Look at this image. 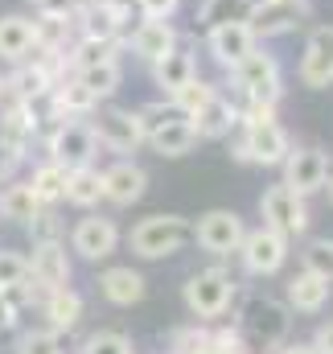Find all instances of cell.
<instances>
[{
	"mask_svg": "<svg viewBox=\"0 0 333 354\" xmlns=\"http://www.w3.org/2000/svg\"><path fill=\"white\" fill-rule=\"evenodd\" d=\"M235 330H239V342L247 354L280 351L288 342V330H292V309L276 297H251Z\"/></svg>",
	"mask_w": 333,
	"mask_h": 354,
	"instance_id": "cell-1",
	"label": "cell"
},
{
	"mask_svg": "<svg viewBox=\"0 0 333 354\" xmlns=\"http://www.w3.org/2000/svg\"><path fill=\"white\" fill-rule=\"evenodd\" d=\"M288 149H292V145H288V132L276 124L272 107L251 103L247 124H243V140H239L235 157H239V161H251V165H284Z\"/></svg>",
	"mask_w": 333,
	"mask_h": 354,
	"instance_id": "cell-2",
	"label": "cell"
},
{
	"mask_svg": "<svg viewBox=\"0 0 333 354\" xmlns=\"http://www.w3.org/2000/svg\"><path fill=\"white\" fill-rule=\"evenodd\" d=\"M235 292H239V280H235L227 268H202V272H193V276L185 280V288H181L185 309H189L198 322H218V317L231 309Z\"/></svg>",
	"mask_w": 333,
	"mask_h": 354,
	"instance_id": "cell-3",
	"label": "cell"
},
{
	"mask_svg": "<svg viewBox=\"0 0 333 354\" xmlns=\"http://www.w3.org/2000/svg\"><path fill=\"white\" fill-rule=\"evenodd\" d=\"M193 239V227L189 218L181 214H153V218H140L128 235L132 252L140 260H165V256H177L185 243Z\"/></svg>",
	"mask_w": 333,
	"mask_h": 354,
	"instance_id": "cell-4",
	"label": "cell"
},
{
	"mask_svg": "<svg viewBox=\"0 0 333 354\" xmlns=\"http://www.w3.org/2000/svg\"><path fill=\"white\" fill-rule=\"evenodd\" d=\"M259 214H263V227L280 231L284 239L305 235V227H309L305 194H296V189H292V185H284V181H276V185H267V189H263V198H259Z\"/></svg>",
	"mask_w": 333,
	"mask_h": 354,
	"instance_id": "cell-5",
	"label": "cell"
},
{
	"mask_svg": "<svg viewBox=\"0 0 333 354\" xmlns=\"http://www.w3.org/2000/svg\"><path fill=\"white\" fill-rule=\"evenodd\" d=\"M243 235H247V227H243V218H239L235 210H206V214L198 218V227H193V243H198L202 252H210V256H231V252H239Z\"/></svg>",
	"mask_w": 333,
	"mask_h": 354,
	"instance_id": "cell-6",
	"label": "cell"
},
{
	"mask_svg": "<svg viewBox=\"0 0 333 354\" xmlns=\"http://www.w3.org/2000/svg\"><path fill=\"white\" fill-rule=\"evenodd\" d=\"M239 260L251 276H276L284 260H288V239L272 227H259V231H247L243 243H239Z\"/></svg>",
	"mask_w": 333,
	"mask_h": 354,
	"instance_id": "cell-7",
	"label": "cell"
},
{
	"mask_svg": "<svg viewBox=\"0 0 333 354\" xmlns=\"http://www.w3.org/2000/svg\"><path fill=\"white\" fill-rule=\"evenodd\" d=\"M235 75H239V87H243V95H247L251 103L272 107L280 99V66H276L272 54H255L251 50L247 58L235 66Z\"/></svg>",
	"mask_w": 333,
	"mask_h": 354,
	"instance_id": "cell-8",
	"label": "cell"
},
{
	"mask_svg": "<svg viewBox=\"0 0 333 354\" xmlns=\"http://www.w3.org/2000/svg\"><path fill=\"white\" fill-rule=\"evenodd\" d=\"M284 185H292L296 194H317L330 185V157L321 149H288L284 157Z\"/></svg>",
	"mask_w": 333,
	"mask_h": 354,
	"instance_id": "cell-9",
	"label": "cell"
},
{
	"mask_svg": "<svg viewBox=\"0 0 333 354\" xmlns=\"http://www.w3.org/2000/svg\"><path fill=\"white\" fill-rule=\"evenodd\" d=\"M95 149H99V136H95L91 124H62V128L50 136V161H58V165H66V169L91 165Z\"/></svg>",
	"mask_w": 333,
	"mask_h": 354,
	"instance_id": "cell-10",
	"label": "cell"
},
{
	"mask_svg": "<svg viewBox=\"0 0 333 354\" xmlns=\"http://www.w3.org/2000/svg\"><path fill=\"white\" fill-rule=\"evenodd\" d=\"M70 248L83 256V260H107L115 248H120V227L103 214H91L79 218V227L70 231Z\"/></svg>",
	"mask_w": 333,
	"mask_h": 354,
	"instance_id": "cell-11",
	"label": "cell"
},
{
	"mask_svg": "<svg viewBox=\"0 0 333 354\" xmlns=\"http://www.w3.org/2000/svg\"><path fill=\"white\" fill-rule=\"evenodd\" d=\"M91 128H95L99 145H107L111 153H136V145L144 140V128H140L136 111H120V107H107Z\"/></svg>",
	"mask_w": 333,
	"mask_h": 354,
	"instance_id": "cell-12",
	"label": "cell"
},
{
	"mask_svg": "<svg viewBox=\"0 0 333 354\" xmlns=\"http://www.w3.org/2000/svg\"><path fill=\"white\" fill-rule=\"evenodd\" d=\"M29 280L37 288H66L70 284V256L62 248V239L50 243H33V260H29Z\"/></svg>",
	"mask_w": 333,
	"mask_h": 354,
	"instance_id": "cell-13",
	"label": "cell"
},
{
	"mask_svg": "<svg viewBox=\"0 0 333 354\" xmlns=\"http://www.w3.org/2000/svg\"><path fill=\"white\" fill-rule=\"evenodd\" d=\"M330 284L333 280L301 268V272L284 284V305H288L292 313H321V309L330 305Z\"/></svg>",
	"mask_w": 333,
	"mask_h": 354,
	"instance_id": "cell-14",
	"label": "cell"
},
{
	"mask_svg": "<svg viewBox=\"0 0 333 354\" xmlns=\"http://www.w3.org/2000/svg\"><path fill=\"white\" fill-rule=\"evenodd\" d=\"M149 189V174L132 161H115L111 169H103V198L115 202V206H132L140 202Z\"/></svg>",
	"mask_w": 333,
	"mask_h": 354,
	"instance_id": "cell-15",
	"label": "cell"
},
{
	"mask_svg": "<svg viewBox=\"0 0 333 354\" xmlns=\"http://www.w3.org/2000/svg\"><path fill=\"white\" fill-rule=\"evenodd\" d=\"M255 50V33H251L247 21H231V25H214L210 29V54L227 66H239Z\"/></svg>",
	"mask_w": 333,
	"mask_h": 354,
	"instance_id": "cell-16",
	"label": "cell"
},
{
	"mask_svg": "<svg viewBox=\"0 0 333 354\" xmlns=\"http://www.w3.org/2000/svg\"><path fill=\"white\" fill-rule=\"evenodd\" d=\"M301 79L309 87H330L333 83V29H317L309 37V50L301 58Z\"/></svg>",
	"mask_w": 333,
	"mask_h": 354,
	"instance_id": "cell-17",
	"label": "cell"
},
{
	"mask_svg": "<svg viewBox=\"0 0 333 354\" xmlns=\"http://www.w3.org/2000/svg\"><path fill=\"white\" fill-rule=\"evenodd\" d=\"M99 292H103L111 305L128 309V305L144 301V292H149V280H144L136 268H107V272L99 276Z\"/></svg>",
	"mask_w": 333,
	"mask_h": 354,
	"instance_id": "cell-18",
	"label": "cell"
},
{
	"mask_svg": "<svg viewBox=\"0 0 333 354\" xmlns=\"http://www.w3.org/2000/svg\"><path fill=\"white\" fill-rule=\"evenodd\" d=\"M41 313H46V326L54 330V334H66V330H75L79 322H83V297L66 284V288H50L46 297H41Z\"/></svg>",
	"mask_w": 333,
	"mask_h": 354,
	"instance_id": "cell-19",
	"label": "cell"
},
{
	"mask_svg": "<svg viewBox=\"0 0 333 354\" xmlns=\"http://www.w3.org/2000/svg\"><path fill=\"white\" fill-rule=\"evenodd\" d=\"M301 17V4L296 0H263L251 8V33H263V37H276L284 29H292Z\"/></svg>",
	"mask_w": 333,
	"mask_h": 354,
	"instance_id": "cell-20",
	"label": "cell"
},
{
	"mask_svg": "<svg viewBox=\"0 0 333 354\" xmlns=\"http://www.w3.org/2000/svg\"><path fill=\"white\" fill-rule=\"evenodd\" d=\"M189 124H193V132L198 136H206V140H218V136H227L231 128H235V107L227 103V99H218V95H210L193 115H189Z\"/></svg>",
	"mask_w": 333,
	"mask_h": 354,
	"instance_id": "cell-21",
	"label": "cell"
},
{
	"mask_svg": "<svg viewBox=\"0 0 333 354\" xmlns=\"http://www.w3.org/2000/svg\"><path fill=\"white\" fill-rule=\"evenodd\" d=\"M37 46V25L25 17H0V58L21 62Z\"/></svg>",
	"mask_w": 333,
	"mask_h": 354,
	"instance_id": "cell-22",
	"label": "cell"
},
{
	"mask_svg": "<svg viewBox=\"0 0 333 354\" xmlns=\"http://www.w3.org/2000/svg\"><path fill=\"white\" fill-rule=\"evenodd\" d=\"M132 46H136V54H140V58L157 62V58H165L169 50H173V29H169L161 17H149V21H144V25L136 29Z\"/></svg>",
	"mask_w": 333,
	"mask_h": 354,
	"instance_id": "cell-23",
	"label": "cell"
},
{
	"mask_svg": "<svg viewBox=\"0 0 333 354\" xmlns=\"http://www.w3.org/2000/svg\"><path fill=\"white\" fill-rule=\"evenodd\" d=\"M149 145H153L161 157H185V153L198 145V132H193L189 120H173V124H165L161 132L149 136Z\"/></svg>",
	"mask_w": 333,
	"mask_h": 354,
	"instance_id": "cell-24",
	"label": "cell"
},
{
	"mask_svg": "<svg viewBox=\"0 0 333 354\" xmlns=\"http://www.w3.org/2000/svg\"><path fill=\"white\" fill-rule=\"evenodd\" d=\"M66 177H70L66 165L46 161V165H37V169H33L29 185H33V194H37V202H41V206H54V202H62V198H66Z\"/></svg>",
	"mask_w": 333,
	"mask_h": 354,
	"instance_id": "cell-25",
	"label": "cell"
},
{
	"mask_svg": "<svg viewBox=\"0 0 333 354\" xmlns=\"http://www.w3.org/2000/svg\"><path fill=\"white\" fill-rule=\"evenodd\" d=\"M99 198H103V174L91 169V165L70 169V177H66V202L91 210V206H99Z\"/></svg>",
	"mask_w": 333,
	"mask_h": 354,
	"instance_id": "cell-26",
	"label": "cell"
},
{
	"mask_svg": "<svg viewBox=\"0 0 333 354\" xmlns=\"http://www.w3.org/2000/svg\"><path fill=\"white\" fill-rule=\"evenodd\" d=\"M193 58L181 54V50H169L165 58H157V83L165 87V95H177L185 83H193Z\"/></svg>",
	"mask_w": 333,
	"mask_h": 354,
	"instance_id": "cell-27",
	"label": "cell"
},
{
	"mask_svg": "<svg viewBox=\"0 0 333 354\" xmlns=\"http://www.w3.org/2000/svg\"><path fill=\"white\" fill-rule=\"evenodd\" d=\"M37 210H41V202H37V194H33L29 181H25V185H8V189L0 194V214L12 218V223H29Z\"/></svg>",
	"mask_w": 333,
	"mask_h": 354,
	"instance_id": "cell-28",
	"label": "cell"
},
{
	"mask_svg": "<svg viewBox=\"0 0 333 354\" xmlns=\"http://www.w3.org/2000/svg\"><path fill=\"white\" fill-rule=\"evenodd\" d=\"M79 83H83L95 99H107L111 91L120 87V66H115V58L95 62V66H83V71H79Z\"/></svg>",
	"mask_w": 333,
	"mask_h": 354,
	"instance_id": "cell-29",
	"label": "cell"
},
{
	"mask_svg": "<svg viewBox=\"0 0 333 354\" xmlns=\"http://www.w3.org/2000/svg\"><path fill=\"white\" fill-rule=\"evenodd\" d=\"M251 0H206L202 4V25H231V21H251Z\"/></svg>",
	"mask_w": 333,
	"mask_h": 354,
	"instance_id": "cell-30",
	"label": "cell"
},
{
	"mask_svg": "<svg viewBox=\"0 0 333 354\" xmlns=\"http://www.w3.org/2000/svg\"><path fill=\"white\" fill-rule=\"evenodd\" d=\"M169 354H218V351H214V334L210 330L189 326V330H177L169 338Z\"/></svg>",
	"mask_w": 333,
	"mask_h": 354,
	"instance_id": "cell-31",
	"label": "cell"
},
{
	"mask_svg": "<svg viewBox=\"0 0 333 354\" xmlns=\"http://www.w3.org/2000/svg\"><path fill=\"white\" fill-rule=\"evenodd\" d=\"M136 120H140L144 140H149V136H153V132H161L165 124H173V120H189V115H181V107H177V103H149V107H140V111H136Z\"/></svg>",
	"mask_w": 333,
	"mask_h": 354,
	"instance_id": "cell-32",
	"label": "cell"
},
{
	"mask_svg": "<svg viewBox=\"0 0 333 354\" xmlns=\"http://www.w3.org/2000/svg\"><path fill=\"white\" fill-rule=\"evenodd\" d=\"M120 8L115 4H95L86 12V37H99V41H111V33L120 29Z\"/></svg>",
	"mask_w": 333,
	"mask_h": 354,
	"instance_id": "cell-33",
	"label": "cell"
},
{
	"mask_svg": "<svg viewBox=\"0 0 333 354\" xmlns=\"http://www.w3.org/2000/svg\"><path fill=\"white\" fill-rule=\"evenodd\" d=\"M17 354H66L62 351V334H54L50 326L46 330H29L17 338Z\"/></svg>",
	"mask_w": 333,
	"mask_h": 354,
	"instance_id": "cell-34",
	"label": "cell"
},
{
	"mask_svg": "<svg viewBox=\"0 0 333 354\" xmlns=\"http://www.w3.org/2000/svg\"><path fill=\"white\" fill-rule=\"evenodd\" d=\"M79 354H132V338L120 334V330H99L83 342Z\"/></svg>",
	"mask_w": 333,
	"mask_h": 354,
	"instance_id": "cell-35",
	"label": "cell"
},
{
	"mask_svg": "<svg viewBox=\"0 0 333 354\" xmlns=\"http://www.w3.org/2000/svg\"><path fill=\"white\" fill-rule=\"evenodd\" d=\"M301 260H305V272H317V276L333 280V239H313L301 252Z\"/></svg>",
	"mask_w": 333,
	"mask_h": 354,
	"instance_id": "cell-36",
	"label": "cell"
},
{
	"mask_svg": "<svg viewBox=\"0 0 333 354\" xmlns=\"http://www.w3.org/2000/svg\"><path fill=\"white\" fill-rule=\"evenodd\" d=\"M21 280H29V260H25L21 252L0 248V292H4V288H17Z\"/></svg>",
	"mask_w": 333,
	"mask_h": 354,
	"instance_id": "cell-37",
	"label": "cell"
},
{
	"mask_svg": "<svg viewBox=\"0 0 333 354\" xmlns=\"http://www.w3.org/2000/svg\"><path fill=\"white\" fill-rule=\"evenodd\" d=\"M54 99H58V111H66V115H70V111L79 115V111H91V107H95V95H91V91H86L83 83L58 87V95H54Z\"/></svg>",
	"mask_w": 333,
	"mask_h": 354,
	"instance_id": "cell-38",
	"label": "cell"
},
{
	"mask_svg": "<svg viewBox=\"0 0 333 354\" xmlns=\"http://www.w3.org/2000/svg\"><path fill=\"white\" fill-rule=\"evenodd\" d=\"M210 95H214V87H206L202 79H193V83H185V87L173 95V103L181 107V115H193V111H198V107H202Z\"/></svg>",
	"mask_w": 333,
	"mask_h": 354,
	"instance_id": "cell-39",
	"label": "cell"
},
{
	"mask_svg": "<svg viewBox=\"0 0 333 354\" xmlns=\"http://www.w3.org/2000/svg\"><path fill=\"white\" fill-rule=\"evenodd\" d=\"M29 231H33V243H50V239L62 235V223H58L54 210H37V214L29 218Z\"/></svg>",
	"mask_w": 333,
	"mask_h": 354,
	"instance_id": "cell-40",
	"label": "cell"
},
{
	"mask_svg": "<svg viewBox=\"0 0 333 354\" xmlns=\"http://www.w3.org/2000/svg\"><path fill=\"white\" fill-rule=\"evenodd\" d=\"M107 58H111V46H107V41H99V37H86V46L79 50V58H75V62H79V71H83V66L107 62Z\"/></svg>",
	"mask_w": 333,
	"mask_h": 354,
	"instance_id": "cell-41",
	"label": "cell"
},
{
	"mask_svg": "<svg viewBox=\"0 0 333 354\" xmlns=\"http://www.w3.org/2000/svg\"><path fill=\"white\" fill-rule=\"evenodd\" d=\"M21 153H25V145H12V140L0 136V177H8L21 165Z\"/></svg>",
	"mask_w": 333,
	"mask_h": 354,
	"instance_id": "cell-42",
	"label": "cell"
},
{
	"mask_svg": "<svg viewBox=\"0 0 333 354\" xmlns=\"http://www.w3.org/2000/svg\"><path fill=\"white\" fill-rule=\"evenodd\" d=\"M41 4V12L50 17V21H66L75 8H79V0H37Z\"/></svg>",
	"mask_w": 333,
	"mask_h": 354,
	"instance_id": "cell-43",
	"label": "cell"
},
{
	"mask_svg": "<svg viewBox=\"0 0 333 354\" xmlns=\"http://www.w3.org/2000/svg\"><path fill=\"white\" fill-rule=\"evenodd\" d=\"M17 83H21V95H25V99H33V95L46 91V71H25Z\"/></svg>",
	"mask_w": 333,
	"mask_h": 354,
	"instance_id": "cell-44",
	"label": "cell"
},
{
	"mask_svg": "<svg viewBox=\"0 0 333 354\" xmlns=\"http://www.w3.org/2000/svg\"><path fill=\"white\" fill-rule=\"evenodd\" d=\"M313 351L317 354H333V317L317 326V334H313Z\"/></svg>",
	"mask_w": 333,
	"mask_h": 354,
	"instance_id": "cell-45",
	"label": "cell"
},
{
	"mask_svg": "<svg viewBox=\"0 0 333 354\" xmlns=\"http://www.w3.org/2000/svg\"><path fill=\"white\" fill-rule=\"evenodd\" d=\"M17 313H21V309L8 301V292H0V334H8V330L17 326Z\"/></svg>",
	"mask_w": 333,
	"mask_h": 354,
	"instance_id": "cell-46",
	"label": "cell"
},
{
	"mask_svg": "<svg viewBox=\"0 0 333 354\" xmlns=\"http://www.w3.org/2000/svg\"><path fill=\"white\" fill-rule=\"evenodd\" d=\"M140 8H144V17H161L165 21L169 12L177 8V0H140Z\"/></svg>",
	"mask_w": 333,
	"mask_h": 354,
	"instance_id": "cell-47",
	"label": "cell"
},
{
	"mask_svg": "<svg viewBox=\"0 0 333 354\" xmlns=\"http://www.w3.org/2000/svg\"><path fill=\"white\" fill-rule=\"evenodd\" d=\"M272 354H317V351H313V342H284L280 351H272Z\"/></svg>",
	"mask_w": 333,
	"mask_h": 354,
	"instance_id": "cell-48",
	"label": "cell"
},
{
	"mask_svg": "<svg viewBox=\"0 0 333 354\" xmlns=\"http://www.w3.org/2000/svg\"><path fill=\"white\" fill-rule=\"evenodd\" d=\"M330 202H333V177H330Z\"/></svg>",
	"mask_w": 333,
	"mask_h": 354,
	"instance_id": "cell-49",
	"label": "cell"
},
{
	"mask_svg": "<svg viewBox=\"0 0 333 354\" xmlns=\"http://www.w3.org/2000/svg\"><path fill=\"white\" fill-rule=\"evenodd\" d=\"M0 91H4V83H0Z\"/></svg>",
	"mask_w": 333,
	"mask_h": 354,
	"instance_id": "cell-50",
	"label": "cell"
}]
</instances>
